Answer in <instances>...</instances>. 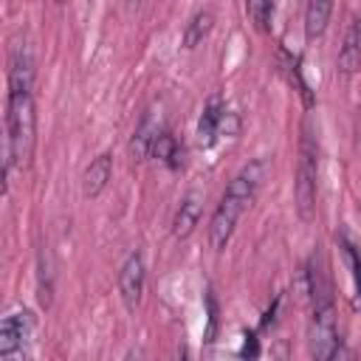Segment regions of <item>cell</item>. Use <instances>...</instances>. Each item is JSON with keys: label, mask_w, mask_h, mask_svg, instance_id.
<instances>
[{"label": "cell", "mask_w": 361, "mask_h": 361, "mask_svg": "<svg viewBox=\"0 0 361 361\" xmlns=\"http://www.w3.org/2000/svg\"><path fill=\"white\" fill-rule=\"evenodd\" d=\"M245 209H248V206H243L240 200L223 195V200L217 203V209H214V214H212V220H209V243H212L214 251H223V248H226V243L231 240L234 226H237V220H240V214H243Z\"/></svg>", "instance_id": "cell-4"}, {"label": "cell", "mask_w": 361, "mask_h": 361, "mask_svg": "<svg viewBox=\"0 0 361 361\" xmlns=\"http://www.w3.org/2000/svg\"><path fill=\"white\" fill-rule=\"evenodd\" d=\"M158 135H161V124H158L155 110H149V113L141 118V124L135 127L133 138H130V155H133V161H144V158L152 152V144H155Z\"/></svg>", "instance_id": "cell-10"}, {"label": "cell", "mask_w": 361, "mask_h": 361, "mask_svg": "<svg viewBox=\"0 0 361 361\" xmlns=\"http://www.w3.org/2000/svg\"><path fill=\"white\" fill-rule=\"evenodd\" d=\"M31 330H34V319H31L28 310L8 313L3 319V324H0V355L3 358H11L25 344V338L31 336Z\"/></svg>", "instance_id": "cell-7"}, {"label": "cell", "mask_w": 361, "mask_h": 361, "mask_svg": "<svg viewBox=\"0 0 361 361\" xmlns=\"http://www.w3.org/2000/svg\"><path fill=\"white\" fill-rule=\"evenodd\" d=\"M200 212H203V192H197V189L186 192L183 200H180L178 209H175L172 234H175L178 240H186V237L195 231V226H197V220H200Z\"/></svg>", "instance_id": "cell-8"}, {"label": "cell", "mask_w": 361, "mask_h": 361, "mask_svg": "<svg viewBox=\"0 0 361 361\" xmlns=\"http://www.w3.org/2000/svg\"><path fill=\"white\" fill-rule=\"evenodd\" d=\"M316 180H319V138L313 133V121L305 118L302 124V147H299V166H296V183H293V197H296V212L305 223L313 220L316 214Z\"/></svg>", "instance_id": "cell-2"}, {"label": "cell", "mask_w": 361, "mask_h": 361, "mask_svg": "<svg viewBox=\"0 0 361 361\" xmlns=\"http://www.w3.org/2000/svg\"><path fill=\"white\" fill-rule=\"evenodd\" d=\"M310 355L313 358H333L341 338L336 333V310L324 307V310H313V322H310Z\"/></svg>", "instance_id": "cell-3"}, {"label": "cell", "mask_w": 361, "mask_h": 361, "mask_svg": "<svg viewBox=\"0 0 361 361\" xmlns=\"http://www.w3.org/2000/svg\"><path fill=\"white\" fill-rule=\"evenodd\" d=\"M223 116H226V110H223L220 99L214 96V99L206 104V110H203V116H200V121H197V144H200V147H212V144H214V138L220 135Z\"/></svg>", "instance_id": "cell-12"}, {"label": "cell", "mask_w": 361, "mask_h": 361, "mask_svg": "<svg viewBox=\"0 0 361 361\" xmlns=\"http://www.w3.org/2000/svg\"><path fill=\"white\" fill-rule=\"evenodd\" d=\"M361 65V20H350L347 31H344V39H341V48H338V59H336V71L341 76H353Z\"/></svg>", "instance_id": "cell-9"}, {"label": "cell", "mask_w": 361, "mask_h": 361, "mask_svg": "<svg viewBox=\"0 0 361 361\" xmlns=\"http://www.w3.org/2000/svg\"><path fill=\"white\" fill-rule=\"evenodd\" d=\"M34 82V59L25 39H17L8 54V93H28Z\"/></svg>", "instance_id": "cell-6"}, {"label": "cell", "mask_w": 361, "mask_h": 361, "mask_svg": "<svg viewBox=\"0 0 361 361\" xmlns=\"http://www.w3.org/2000/svg\"><path fill=\"white\" fill-rule=\"evenodd\" d=\"M152 155L161 158L169 169H180V166H183V149H180V144L175 141L172 133H164V130H161V135H158L155 144H152Z\"/></svg>", "instance_id": "cell-14"}, {"label": "cell", "mask_w": 361, "mask_h": 361, "mask_svg": "<svg viewBox=\"0 0 361 361\" xmlns=\"http://www.w3.org/2000/svg\"><path fill=\"white\" fill-rule=\"evenodd\" d=\"M130 3H138V0H130Z\"/></svg>", "instance_id": "cell-20"}, {"label": "cell", "mask_w": 361, "mask_h": 361, "mask_svg": "<svg viewBox=\"0 0 361 361\" xmlns=\"http://www.w3.org/2000/svg\"><path fill=\"white\" fill-rule=\"evenodd\" d=\"M333 14V0H307L305 6V37L319 39L330 23Z\"/></svg>", "instance_id": "cell-13"}, {"label": "cell", "mask_w": 361, "mask_h": 361, "mask_svg": "<svg viewBox=\"0 0 361 361\" xmlns=\"http://www.w3.org/2000/svg\"><path fill=\"white\" fill-rule=\"evenodd\" d=\"M271 11H274L271 0H245V14H248V20L254 23L257 31H268Z\"/></svg>", "instance_id": "cell-16"}, {"label": "cell", "mask_w": 361, "mask_h": 361, "mask_svg": "<svg viewBox=\"0 0 361 361\" xmlns=\"http://www.w3.org/2000/svg\"><path fill=\"white\" fill-rule=\"evenodd\" d=\"M45 259H48V251H39V302H42V307H48L54 299V274H51V262L45 265Z\"/></svg>", "instance_id": "cell-17"}, {"label": "cell", "mask_w": 361, "mask_h": 361, "mask_svg": "<svg viewBox=\"0 0 361 361\" xmlns=\"http://www.w3.org/2000/svg\"><path fill=\"white\" fill-rule=\"evenodd\" d=\"M212 25H214L212 11H197V14L186 23V31H183V48H197V45L209 37Z\"/></svg>", "instance_id": "cell-15"}, {"label": "cell", "mask_w": 361, "mask_h": 361, "mask_svg": "<svg viewBox=\"0 0 361 361\" xmlns=\"http://www.w3.org/2000/svg\"><path fill=\"white\" fill-rule=\"evenodd\" d=\"M37 144V113L31 93H8L6 107V172L17 164L25 169L31 164Z\"/></svg>", "instance_id": "cell-1"}, {"label": "cell", "mask_w": 361, "mask_h": 361, "mask_svg": "<svg viewBox=\"0 0 361 361\" xmlns=\"http://www.w3.org/2000/svg\"><path fill=\"white\" fill-rule=\"evenodd\" d=\"M54 3H65V0H54Z\"/></svg>", "instance_id": "cell-19"}, {"label": "cell", "mask_w": 361, "mask_h": 361, "mask_svg": "<svg viewBox=\"0 0 361 361\" xmlns=\"http://www.w3.org/2000/svg\"><path fill=\"white\" fill-rule=\"evenodd\" d=\"M110 175H113V158H110L107 152L96 155V158L87 164L85 178H82V192H85V197H99V195L104 192Z\"/></svg>", "instance_id": "cell-11"}, {"label": "cell", "mask_w": 361, "mask_h": 361, "mask_svg": "<svg viewBox=\"0 0 361 361\" xmlns=\"http://www.w3.org/2000/svg\"><path fill=\"white\" fill-rule=\"evenodd\" d=\"M243 355H257V341H254V336H248L245 338V344H243V350H240Z\"/></svg>", "instance_id": "cell-18"}, {"label": "cell", "mask_w": 361, "mask_h": 361, "mask_svg": "<svg viewBox=\"0 0 361 361\" xmlns=\"http://www.w3.org/2000/svg\"><path fill=\"white\" fill-rule=\"evenodd\" d=\"M144 276H147V271H144V254L141 251H133L124 259L121 271H118V293H121L127 310H135L138 307L141 293H144Z\"/></svg>", "instance_id": "cell-5"}]
</instances>
